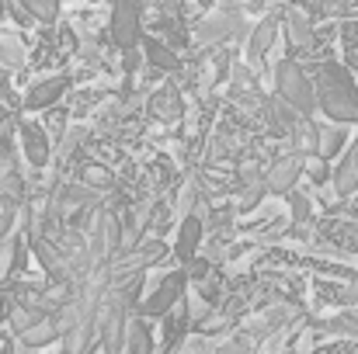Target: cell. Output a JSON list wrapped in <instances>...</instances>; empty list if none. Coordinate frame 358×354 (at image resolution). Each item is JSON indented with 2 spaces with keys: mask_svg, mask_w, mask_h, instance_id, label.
<instances>
[{
  "mask_svg": "<svg viewBox=\"0 0 358 354\" xmlns=\"http://www.w3.org/2000/svg\"><path fill=\"white\" fill-rule=\"evenodd\" d=\"M66 87H70V77H66V73H56V77L35 80V84L28 87L21 108H24V112H49V108L59 105V98L66 94Z\"/></svg>",
  "mask_w": 358,
  "mask_h": 354,
  "instance_id": "cell-6",
  "label": "cell"
},
{
  "mask_svg": "<svg viewBox=\"0 0 358 354\" xmlns=\"http://www.w3.org/2000/svg\"><path fill=\"white\" fill-rule=\"evenodd\" d=\"M35 21H56V14H59V0H17Z\"/></svg>",
  "mask_w": 358,
  "mask_h": 354,
  "instance_id": "cell-23",
  "label": "cell"
},
{
  "mask_svg": "<svg viewBox=\"0 0 358 354\" xmlns=\"http://www.w3.org/2000/svg\"><path fill=\"white\" fill-rule=\"evenodd\" d=\"M80 181L91 184V188H98V191H112L115 188V174L108 167H101V163H87L84 174H80Z\"/></svg>",
  "mask_w": 358,
  "mask_h": 354,
  "instance_id": "cell-20",
  "label": "cell"
},
{
  "mask_svg": "<svg viewBox=\"0 0 358 354\" xmlns=\"http://www.w3.org/2000/svg\"><path fill=\"white\" fill-rule=\"evenodd\" d=\"M28 253H31V239H24L21 233L7 236V260H3V271H7V281L17 278L28 264Z\"/></svg>",
  "mask_w": 358,
  "mask_h": 354,
  "instance_id": "cell-12",
  "label": "cell"
},
{
  "mask_svg": "<svg viewBox=\"0 0 358 354\" xmlns=\"http://www.w3.org/2000/svg\"><path fill=\"white\" fill-rule=\"evenodd\" d=\"M206 233H209V230H206V216H202V212H188V216L181 219V226H178L174 257H178L181 264L195 260V257H199V246H202V236Z\"/></svg>",
  "mask_w": 358,
  "mask_h": 354,
  "instance_id": "cell-7",
  "label": "cell"
},
{
  "mask_svg": "<svg viewBox=\"0 0 358 354\" xmlns=\"http://www.w3.org/2000/svg\"><path fill=\"white\" fill-rule=\"evenodd\" d=\"M24 63V52H21V42L14 35H0V66L7 70H17Z\"/></svg>",
  "mask_w": 358,
  "mask_h": 354,
  "instance_id": "cell-21",
  "label": "cell"
},
{
  "mask_svg": "<svg viewBox=\"0 0 358 354\" xmlns=\"http://www.w3.org/2000/svg\"><path fill=\"white\" fill-rule=\"evenodd\" d=\"M136 250H139V257L146 260V267L167 257V243H164V239H157V236H153V239H143V243H139Z\"/></svg>",
  "mask_w": 358,
  "mask_h": 354,
  "instance_id": "cell-25",
  "label": "cell"
},
{
  "mask_svg": "<svg viewBox=\"0 0 358 354\" xmlns=\"http://www.w3.org/2000/svg\"><path fill=\"white\" fill-rule=\"evenodd\" d=\"M275 38H278V17L268 14V17L257 21V28H254L250 38H247V59H250V63H261L264 52L275 45Z\"/></svg>",
  "mask_w": 358,
  "mask_h": 354,
  "instance_id": "cell-10",
  "label": "cell"
},
{
  "mask_svg": "<svg viewBox=\"0 0 358 354\" xmlns=\"http://www.w3.org/2000/svg\"><path fill=\"white\" fill-rule=\"evenodd\" d=\"M84 142V128L80 125H73V128H66V135H59V163L63 160H70L73 153H77V146Z\"/></svg>",
  "mask_w": 358,
  "mask_h": 354,
  "instance_id": "cell-24",
  "label": "cell"
},
{
  "mask_svg": "<svg viewBox=\"0 0 358 354\" xmlns=\"http://www.w3.org/2000/svg\"><path fill=\"white\" fill-rule=\"evenodd\" d=\"M348 142V132L341 121H331V125H320V142H317V156L324 160H334L341 153V146Z\"/></svg>",
  "mask_w": 358,
  "mask_h": 354,
  "instance_id": "cell-15",
  "label": "cell"
},
{
  "mask_svg": "<svg viewBox=\"0 0 358 354\" xmlns=\"http://www.w3.org/2000/svg\"><path fill=\"white\" fill-rule=\"evenodd\" d=\"M317 105L331 121L358 125V80L341 63H320L317 66Z\"/></svg>",
  "mask_w": 358,
  "mask_h": 354,
  "instance_id": "cell-1",
  "label": "cell"
},
{
  "mask_svg": "<svg viewBox=\"0 0 358 354\" xmlns=\"http://www.w3.org/2000/svg\"><path fill=\"white\" fill-rule=\"evenodd\" d=\"M3 14H7V0H0V21H3Z\"/></svg>",
  "mask_w": 358,
  "mask_h": 354,
  "instance_id": "cell-31",
  "label": "cell"
},
{
  "mask_svg": "<svg viewBox=\"0 0 358 354\" xmlns=\"http://www.w3.org/2000/svg\"><path fill=\"white\" fill-rule=\"evenodd\" d=\"M268 195V181L264 177H257V181H247L243 184V195H240V202H237V209L240 212H250L254 205H261V198Z\"/></svg>",
  "mask_w": 358,
  "mask_h": 354,
  "instance_id": "cell-22",
  "label": "cell"
},
{
  "mask_svg": "<svg viewBox=\"0 0 358 354\" xmlns=\"http://www.w3.org/2000/svg\"><path fill=\"white\" fill-rule=\"evenodd\" d=\"M59 334H63V330H59L56 316H42L35 327H28V330L21 334V341H24L28 348H35V351H38V348H49V344H56V341H59Z\"/></svg>",
  "mask_w": 358,
  "mask_h": 354,
  "instance_id": "cell-13",
  "label": "cell"
},
{
  "mask_svg": "<svg viewBox=\"0 0 358 354\" xmlns=\"http://www.w3.org/2000/svg\"><path fill=\"white\" fill-rule=\"evenodd\" d=\"M285 31H289L292 45H310L313 42V21L299 7H289L285 10Z\"/></svg>",
  "mask_w": 358,
  "mask_h": 354,
  "instance_id": "cell-16",
  "label": "cell"
},
{
  "mask_svg": "<svg viewBox=\"0 0 358 354\" xmlns=\"http://www.w3.org/2000/svg\"><path fill=\"white\" fill-rule=\"evenodd\" d=\"M153 112H157V118H164V121H178V118L185 115V98H181V91H178L174 84L160 87V94L153 98Z\"/></svg>",
  "mask_w": 358,
  "mask_h": 354,
  "instance_id": "cell-14",
  "label": "cell"
},
{
  "mask_svg": "<svg viewBox=\"0 0 358 354\" xmlns=\"http://www.w3.org/2000/svg\"><path fill=\"white\" fill-rule=\"evenodd\" d=\"M125 354H157V341H153L150 320H146L143 313H132V316H129V327H125Z\"/></svg>",
  "mask_w": 358,
  "mask_h": 354,
  "instance_id": "cell-9",
  "label": "cell"
},
{
  "mask_svg": "<svg viewBox=\"0 0 358 354\" xmlns=\"http://www.w3.org/2000/svg\"><path fill=\"white\" fill-rule=\"evenodd\" d=\"M275 91H278V98L285 101V105H292L299 115H310L320 108L317 105V87H313V80L299 70V63L296 59H282L278 66H275Z\"/></svg>",
  "mask_w": 358,
  "mask_h": 354,
  "instance_id": "cell-2",
  "label": "cell"
},
{
  "mask_svg": "<svg viewBox=\"0 0 358 354\" xmlns=\"http://www.w3.org/2000/svg\"><path fill=\"white\" fill-rule=\"evenodd\" d=\"M17 142H21V153H24V160H28L35 170L49 167L52 142H49V132H45L38 121H31V118H17Z\"/></svg>",
  "mask_w": 358,
  "mask_h": 354,
  "instance_id": "cell-5",
  "label": "cell"
},
{
  "mask_svg": "<svg viewBox=\"0 0 358 354\" xmlns=\"http://www.w3.org/2000/svg\"><path fill=\"white\" fill-rule=\"evenodd\" d=\"M143 56H146V63H153L157 70H178V56H174V49L171 45H164L160 38H146L143 42Z\"/></svg>",
  "mask_w": 358,
  "mask_h": 354,
  "instance_id": "cell-17",
  "label": "cell"
},
{
  "mask_svg": "<svg viewBox=\"0 0 358 354\" xmlns=\"http://www.w3.org/2000/svg\"><path fill=\"white\" fill-rule=\"evenodd\" d=\"M3 84H7V70L0 66V91H3Z\"/></svg>",
  "mask_w": 358,
  "mask_h": 354,
  "instance_id": "cell-30",
  "label": "cell"
},
{
  "mask_svg": "<svg viewBox=\"0 0 358 354\" xmlns=\"http://www.w3.org/2000/svg\"><path fill=\"white\" fill-rule=\"evenodd\" d=\"M345 302H358V274L352 278V285L345 288Z\"/></svg>",
  "mask_w": 358,
  "mask_h": 354,
  "instance_id": "cell-28",
  "label": "cell"
},
{
  "mask_svg": "<svg viewBox=\"0 0 358 354\" xmlns=\"http://www.w3.org/2000/svg\"><path fill=\"white\" fill-rule=\"evenodd\" d=\"M188 295V271L181 267V271H171V274H164L160 278V285L136 306V313H143L146 320H164L181 299Z\"/></svg>",
  "mask_w": 358,
  "mask_h": 354,
  "instance_id": "cell-3",
  "label": "cell"
},
{
  "mask_svg": "<svg viewBox=\"0 0 358 354\" xmlns=\"http://www.w3.org/2000/svg\"><path fill=\"white\" fill-rule=\"evenodd\" d=\"M334 191L341 198H348V195L358 191V135H355V142L345 149L341 163L334 167Z\"/></svg>",
  "mask_w": 358,
  "mask_h": 354,
  "instance_id": "cell-11",
  "label": "cell"
},
{
  "mask_svg": "<svg viewBox=\"0 0 358 354\" xmlns=\"http://www.w3.org/2000/svg\"><path fill=\"white\" fill-rule=\"evenodd\" d=\"M0 195H7L10 202L17 205H28V191H24V177L17 167H3V177H0Z\"/></svg>",
  "mask_w": 358,
  "mask_h": 354,
  "instance_id": "cell-19",
  "label": "cell"
},
{
  "mask_svg": "<svg viewBox=\"0 0 358 354\" xmlns=\"http://www.w3.org/2000/svg\"><path fill=\"white\" fill-rule=\"evenodd\" d=\"M310 177H313L317 184H324V181L331 177V170H327V160H324V156H317V160H313V167H310Z\"/></svg>",
  "mask_w": 358,
  "mask_h": 354,
  "instance_id": "cell-27",
  "label": "cell"
},
{
  "mask_svg": "<svg viewBox=\"0 0 358 354\" xmlns=\"http://www.w3.org/2000/svg\"><path fill=\"white\" fill-rule=\"evenodd\" d=\"M10 118H14V115H10V108H3V105H0V128H3Z\"/></svg>",
  "mask_w": 358,
  "mask_h": 354,
  "instance_id": "cell-29",
  "label": "cell"
},
{
  "mask_svg": "<svg viewBox=\"0 0 358 354\" xmlns=\"http://www.w3.org/2000/svg\"><path fill=\"white\" fill-rule=\"evenodd\" d=\"M237 24H240V17L237 14H216V17H209L202 28H199V38L202 42H213V38H227V35H234L237 31Z\"/></svg>",
  "mask_w": 358,
  "mask_h": 354,
  "instance_id": "cell-18",
  "label": "cell"
},
{
  "mask_svg": "<svg viewBox=\"0 0 358 354\" xmlns=\"http://www.w3.org/2000/svg\"><path fill=\"white\" fill-rule=\"evenodd\" d=\"M139 17H143V0H115L112 7V38L119 49H136L143 28H139Z\"/></svg>",
  "mask_w": 358,
  "mask_h": 354,
  "instance_id": "cell-4",
  "label": "cell"
},
{
  "mask_svg": "<svg viewBox=\"0 0 358 354\" xmlns=\"http://www.w3.org/2000/svg\"><path fill=\"white\" fill-rule=\"evenodd\" d=\"M289 198H292V219H296V223H306V219H310V202H306L303 195H296V191H292Z\"/></svg>",
  "mask_w": 358,
  "mask_h": 354,
  "instance_id": "cell-26",
  "label": "cell"
},
{
  "mask_svg": "<svg viewBox=\"0 0 358 354\" xmlns=\"http://www.w3.org/2000/svg\"><path fill=\"white\" fill-rule=\"evenodd\" d=\"M299 174H303V156H299V153L275 160V163H271V170L264 174L268 191H271V195H292V191H296Z\"/></svg>",
  "mask_w": 358,
  "mask_h": 354,
  "instance_id": "cell-8",
  "label": "cell"
}]
</instances>
